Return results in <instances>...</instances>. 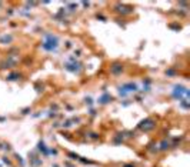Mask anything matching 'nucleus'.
I'll use <instances>...</instances> for the list:
<instances>
[{
  "mask_svg": "<svg viewBox=\"0 0 190 167\" xmlns=\"http://www.w3.org/2000/svg\"><path fill=\"white\" fill-rule=\"evenodd\" d=\"M124 167H134V166H124Z\"/></svg>",
  "mask_w": 190,
  "mask_h": 167,
  "instance_id": "nucleus-1",
  "label": "nucleus"
}]
</instances>
